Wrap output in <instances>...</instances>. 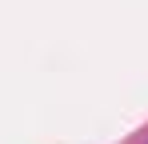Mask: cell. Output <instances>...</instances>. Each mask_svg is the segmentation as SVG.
Listing matches in <instances>:
<instances>
[]
</instances>
